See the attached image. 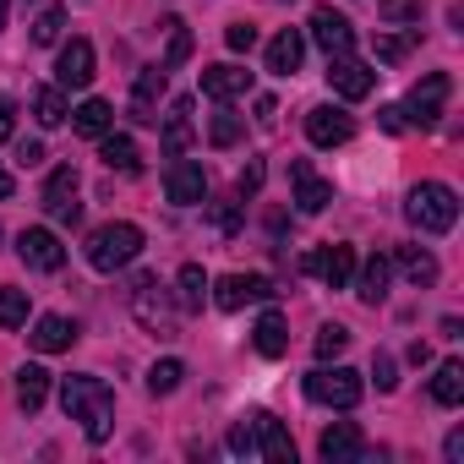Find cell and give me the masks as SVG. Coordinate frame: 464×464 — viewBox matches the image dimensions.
Returning <instances> with one entry per match:
<instances>
[{
    "instance_id": "cell-1",
    "label": "cell",
    "mask_w": 464,
    "mask_h": 464,
    "mask_svg": "<svg viewBox=\"0 0 464 464\" xmlns=\"http://www.w3.org/2000/svg\"><path fill=\"white\" fill-rule=\"evenodd\" d=\"M61 404H66V415L82 426L88 442H104V437H110V426H115V393H110L104 377H88V372L61 377Z\"/></svg>"
},
{
    "instance_id": "cell-2",
    "label": "cell",
    "mask_w": 464,
    "mask_h": 464,
    "mask_svg": "<svg viewBox=\"0 0 464 464\" xmlns=\"http://www.w3.org/2000/svg\"><path fill=\"white\" fill-rule=\"evenodd\" d=\"M404 218L420 229V236H448V229L459 224V191L442 186V180H420L404 202Z\"/></svg>"
},
{
    "instance_id": "cell-3",
    "label": "cell",
    "mask_w": 464,
    "mask_h": 464,
    "mask_svg": "<svg viewBox=\"0 0 464 464\" xmlns=\"http://www.w3.org/2000/svg\"><path fill=\"white\" fill-rule=\"evenodd\" d=\"M137 252H142V229L131 218H110V224H99L93 236H88V268H99V274L131 268Z\"/></svg>"
},
{
    "instance_id": "cell-4",
    "label": "cell",
    "mask_w": 464,
    "mask_h": 464,
    "mask_svg": "<svg viewBox=\"0 0 464 464\" xmlns=\"http://www.w3.org/2000/svg\"><path fill=\"white\" fill-rule=\"evenodd\" d=\"M361 393H366V382H361V372H350V366H317V372H306V399H312V404L355 410Z\"/></svg>"
},
{
    "instance_id": "cell-5",
    "label": "cell",
    "mask_w": 464,
    "mask_h": 464,
    "mask_svg": "<svg viewBox=\"0 0 464 464\" xmlns=\"http://www.w3.org/2000/svg\"><path fill=\"white\" fill-rule=\"evenodd\" d=\"M448 99H453V77H448V72L420 77V82L410 88V99L399 104V110H404V126H437L442 110H448Z\"/></svg>"
},
{
    "instance_id": "cell-6",
    "label": "cell",
    "mask_w": 464,
    "mask_h": 464,
    "mask_svg": "<svg viewBox=\"0 0 464 464\" xmlns=\"http://www.w3.org/2000/svg\"><path fill=\"white\" fill-rule=\"evenodd\" d=\"M213 290V306L218 312H241L246 301H274V285L263 279V274H224L218 285H208Z\"/></svg>"
},
{
    "instance_id": "cell-7",
    "label": "cell",
    "mask_w": 464,
    "mask_h": 464,
    "mask_svg": "<svg viewBox=\"0 0 464 464\" xmlns=\"http://www.w3.org/2000/svg\"><path fill=\"white\" fill-rule=\"evenodd\" d=\"M39 202L50 208V218H55V224H77V218H82V202H77V169H72V164L50 169V180H44V197H39Z\"/></svg>"
},
{
    "instance_id": "cell-8",
    "label": "cell",
    "mask_w": 464,
    "mask_h": 464,
    "mask_svg": "<svg viewBox=\"0 0 464 464\" xmlns=\"http://www.w3.org/2000/svg\"><path fill=\"white\" fill-rule=\"evenodd\" d=\"M17 257H23L34 274H55V268L66 263V246H61L55 229H23V236H17Z\"/></svg>"
},
{
    "instance_id": "cell-9",
    "label": "cell",
    "mask_w": 464,
    "mask_h": 464,
    "mask_svg": "<svg viewBox=\"0 0 464 464\" xmlns=\"http://www.w3.org/2000/svg\"><path fill=\"white\" fill-rule=\"evenodd\" d=\"M328 88L339 99H366L377 88V72L366 61H355V55H328Z\"/></svg>"
},
{
    "instance_id": "cell-10",
    "label": "cell",
    "mask_w": 464,
    "mask_h": 464,
    "mask_svg": "<svg viewBox=\"0 0 464 464\" xmlns=\"http://www.w3.org/2000/svg\"><path fill=\"white\" fill-rule=\"evenodd\" d=\"M306 137L317 148H339L355 137V115H344L339 104H317V110H306Z\"/></svg>"
},
{
    "instance_id": "cell-11",
    "label": "cell",
    "mask_w": 464,
    "mask_h": 464,
    "mask_svg": "<svg viewBox=\"0 0 464 464\" xmlns=\"http://www.w3.org/2000/svg\"><path fill=\"white\" fill-rule=\"evenodd\" d=\"M301 268H306V274H317L328 290H344V285L355 279V246H323V252L301 257Z\"/></svg>"
},
{
    "instance_id": "cell-12",
    "label": "cell",
    "mask_w": 464,
    "mask_h": 464,
    "mask_svg": "<svg viewBox=\"0 0 464 464\" xmlns=\"http://www.w3.org/2000/svg\"><path fill=\"white\" fill-rule=\"evenodd\" d=\"M88 82H93V44H88V39H72V44L61 50V61H55V88L82 93Z\"/></svg>"
},
{
    "instance_id": "cell-13",
    "label": "cell",
    "mask_w": 464,
    "mask_h": 464,
    "mask_svg": "<svg viewBox=\"0 0 464 464\" xmlns=\"http://www.w3.org/2000/svg\"><path fill=\"white\" fill-rule=\"evenodd\" d=\"M164 197H169L175 208H191V202H202V197H208V175H202V164H191V159H175V164L164 169Z\"/></svg>"
},
{
    "instance_id": "cell-14",
    "label": "cell",
    "mask_w": 464,
    "mask_h": 464,
    "mask_svg": "<svg viewBox=\"0 0 464 464\" xmlns=\"http://www.w3.org/2000/svg\"><path fill=\"white\" fill-rule=\"evenodd\" d=\"M317 453H323L328 464H355V459H366V437H361L355 420H334V426L317 437Z\"/></svg>"
},
{
    "instance_id": "cell-15",
    "label": "cell",
    "mask_w": 464,
    "mask_h": 464,
    "mask_svg": "<svg viewBox=\"0 0 464 464\" xmlns=\"http://www.w3.org/2000/svg\"><path fill=\"white\" fill-rule=\"evenodd\" d=\"M312 39H317L328 55H350V50H355V28H350V17L334 12V6H317V12H312Z\"/></svg>"
},
{
    "instance_id": "cell-16",
    "label": "cell",
    "mask_w": 464,
    "mask_h": 464,
    "mask_svg": "<svg viewBox=\"0 0 464 464\" xmlns=\"http://www.w3.org/2000/svg\"><path fill=\"white\" fill-rule=\"evenodd\" d=\"M131 312L142 317V328H153V334H175V317H169V306H164V295H159V279H137L131 285Z\"/></svg>"
},
{
    "instance_id": "cell-17",
    "label": "cell",
    "mask_w": 464,
    "mask_h": 464,
    "mask_svg": "<svg viewBox=\"0 0 464 464\" xmlns=\"http://www.w3.org/2000/svg\"><path fill=\"white\" fill-rule=\"evenodd\" d=\"M290 180H295V208H301V213H323V208L334 202V186L312 169V159H295V164H290Z\"/></svg>"
},
{
    "instance_id": "cell-18",
    "label": "cell",
    "mask_w": 464,
    "mask_h": 464,
    "mask_svg": "<svg viewBox=\"0 0 464 464\" xmlns=\"http://www.w3.org/2000/svg\"><path fill=\"white\" fill-rule=\"evenodd\" d=\"M252 431H257V453L274 464H295V442L285 431V420H274L268 410H252Z\"/></svg>"
},
{
    "instance_id": "cell-19",
    "label": "cell",
    "mask_w": 464,
    "mask_h": 464,
    "mask_svg": "<svg viewBox=\"0 0 464 464\" xmlns=\"http://www.w3.org/2000/svg\"><path fill=\"white\" fill-rule=\"evenodd\" d=\"M246 88H252V72H246V66H229V61H224V66H202V93L218 99V104L241 99Z\"/></svg>"
},
{
    "instance_id": "cell-20",
    "label": "cell",
    "mask_w": 464,
    "mask_h": 464,
    "mask_svg": "<svg viewBox=\"0 0 464 464\" xmlns=\"http://www.w3.org/2000/svg\"><path fill=\"white\" fill-rule=\"evenodd\" d=\"M263 61H268V72H274V77H295V72H301V61H306V39H301L295 28H285V34H274V39H268V55H263Z\"/></svg>"
},
{
    "instance_id": "cell-21",
    "label": "cell",
    "mask_w": 464,
    "mask_h": 464,
    "mask_svg": "<svg viewBox=\"0 0 464 464\" xmlns=\"http://www.w3.org/2000/svg\"><path fill=\"white\" fill-rule=\"evenodd\" d=\"M164 66H142L137 82H131V115L137 121H159V99H164Z\"/></svg>"
},
{
    "instance_id": "cell-22",
    "label": "cell",
    "mask_w": 464,
    "mask_h": 464,
    "mask_svg": "<svg viewBox=\"0 0 464 464\" xmlns=\"http://www.w3.org/2000/svg\"><path fill=\"white\" fill-rule=\"evenodd\" d=\"M34 350L39 355H61V350H72V339H77V323H66V317H55V312H44L39 323H34Z\"/></svg>"
},
{
    "instance_id": "cell-23",
    "label": "cell",
    "mask_w": 464,
    "mask_h": 464,
    "mask_svg": "<svg viewBox=\"0 0 464 464\" xmlns=\"http://www.w3.org/2000/svg\"><path fill=\"white\" fill-rule=\"evenodd\" d=\"M388 279H393V263L377 252V257H366V268H361L350 285H355V295H361L366 306H382V295H388Z\"/></svg>"
},
{
    "instance_id": "cell-24",
    "label": "cell",
    "mask_w": 464,
    "mask_h": 464,
    "mask_svg": "<svg viewBox=\"0 0 464 464\" xmlns=\"http://www.w3.org/2000/svg\"><path fill=\"white\" fill-rule=\"evenodd\" d=\"M186 148H191V99H175L169 115H164V153L180 159Z\"/></svg>"
},
{
    "instance_id": "cell-25",
    "label": "cell",
    "mask_w": 464,
    "mask_h": 464,
    "mask_svg": "<svg viewBox=\"0 0 464 464\" xmlns=\"http://www.w3.org/2000/svg\"><path fill=\"white\" fill-rule=\"evenodd\" d=\"M99 159H104L110 169H121V175H137V169H142L137 142H131V137H121V131H104V137H99Z\"/></svg>"
},
{
    "instance_id": "cell-26",
    "label": "cell",
    "mask_w": 464,
    "mask_h": 464,
    "mask_svg": "<svg viewBox=\"0 0 464 464\" xmlns=\"http://www.w3.org/2000/svg\"><path fill=\"white\" fill-rule=\"evenodd\" d=\"M66 115H72V110H66V88H55V82H50V88H34V121H39L44 131H55Z\"/></svg>"
},
{
    "instance_id": "cell-27",
    "label": "cell",
    "mask_w": 464,
    "mask_h": 464,
    "mask_svg": "<svg viewBox=\"0 0 464 464\" xmlns=\"http://www.w3.org/2000/svg\"><path fill=\"white\" fill-rule=\"evenodd\" d=\"M72 126H77L82 137H104V131L115 126V110H110L104 99H82V104L72 110Z\"/></svg>"
},
{
    "instance_id": "cell-28",
    "label": "cell",
    "mask_w": 464,
    "mask_h": 464,
    "mask_svg": "<svg viewBox=\"0 0 464 464\" xmlns=\"http://www.w3.org/2000/svg\"><path fill=\"white\" fill-rule=\"evenodd\" d=\"M252 344H257L263 355H285V350H290V328H285V317H279V312H263L257 328H252Z\"/></svg>"
},
{
    "instance_id": "cell-29",
    "label": "cell",
    "mask_w": 464,
    "mask_h": 464,
    "mask_svg": "<svg viewBox=\"0 0 464 464\" xmlns=\"http://www.w3.org/2000/svg\"><path fill=\"white\" fill-rule=\"evenodd\" d=\"M164 39H169V44H164V61H159V66H164V72L186 66V61H191V28H186L180 17H164Z\"/></svg>"
},
{
    "instance_id": "cell-30",
    "label": "cell",
    "mask_w": 464,
    "mask_h": 464,
    "mask_svg": "<svg viewBox=\"0 0 464 464\" xmlns=\"http://www.w3.org/2000/svg\"><path fill=\"white\" fill-rule=\"evenodd\" d=\"M399 268H404V279H410L415 290L437 285V257H431V252H420V246H399Z\"/></svg>"
},
{
    "instance_id": "cell-31",
    "label": "cell",
    "mask_w": 464,
    "mask_h": 464,
    "mask_svg": "<svg viewBox=\"0 0 464 464\" xmlns=\"http://www.w3.org/2000/svg\"><path fill=\"white\" fill-rule=\"evenodd\" d=\"M44 399H50V372H44V366H23V372H17V404L34 415Z\"/></svg>"
},
{
    "instance_id": "cell-32",
    "label": "cell",
    "mask_w": 464,
    "mask_h": 464,
    "mask_svg": "<svg viewBox=\"0 0 464 464\" xmlns=\"http://www.w3.org/2000/svg\"><path fill=\"white\" fill-rule=\"evenodd\" d=\"M431 399H437L442 410H453V404L464 399V366H459V361H442V366H437V377H431Z\"/></svg>"
},
{
    "instance_id": "cell-33",
    "label": "cell",
    "mask_w": 464,
    "mask_h": 464,
    "mask_svg": "<svg viewBox=\"0 0 464 464\" xmlns=\"http://www.w3.org/2000/svg\"><path fill=\"white\" fill-rule=\"evenodd\" d=\"M175 290H180V312H202V301H208V274H202L197 263H186L180 279H175Z\"/></svg>"
},
{
    "instance_id": "cell-34",
    "label": "cell",
    "mask_w": 464,
    "mask_h": 464,
    "mask_svg": "<svg viewBox=\"0 0 464 464\" xmlns=\"http://www.w3.org/2000/svg\"><path fill=\"white\" fill-rule=\"evenodd\" d=\"M180 377H186V366H180L175 355H169V361H153V372H148V393H159V399H164V393H175V388H180Z\"/></svg>"
},
{
    "instance_id": "cell-35",
    "label": "cell",
    "mask_w": 464,
    "mask_h": 464,
    "mask_svg": "<svg viewBox=\"0 0 464 464\" xmlns=\"http://www.w3.org/2000/svg\"><path fill=\"white\" fill-rule=\"evenodd\" d=\"M28 323V290H0V328H23Z\"/></svg>"
},
{
    "instance_id": "cell-36",
    "label": "cell",
    "mask_w": 464,
    "mask_h": 464,
    "mask_svg": "<svg viewBox=\"0 0 464 464\" xmlns=\"http://www.w3.org/2000/svg\"><path fill=\"white\" fill-rule=\"evenodd\" d=\"M61 28H66V6H44L34 23V44H61Z\"/></svg>"
},
{
    "instance_id": "cell-37",
    "label": "cell",
    "mask_w": 464,
    "mask_h": 464,
    "mask_svg": "<svg viewBox=\"0 0 464 464\" xmlns=\"http://www.w3.org/2000/svg\"><path fill=\"white\" fill-rule=\"evenodd\" d=\"M344 350H350V328L323 323V328H317V361H334V355H344Z\"/></svg>"
},
{
    "instance_id": "cell-38",
    "label": "cell",
    "mask_w": 464,
    "mask_h": 464,
    "mask_svg": "<svg viewBox=\"0 0 464 464\" xmlns=\"http://www.w3.org/2000/svg\"><path fill=\"white\" fill-rule=\"evenodd\" d=\"M377 17L404 28V23H420V0H377Z\"/></svg>"
},
{
    "instance_id": "cell-39",
    "label": "cell",
    "mask_w": 464,
    "mask_h": 464,
    "mask_svg": "<svg viewBox=\"0 0 464 464\" xmlns=\"http://www.w3.org/2000/svg\"><path fill=\"white\" fill-rule=\"evenodd\" d=\"M208 142H213V148H236V142H241V115H229V110H224V115H213Z\"/></svg>"
},
{
    "instance_id": "cell-40",
    "label": "cell",
    "mask_w": 464,
    "mask_h": 464,
    "mask_svg": "<svg viewBox=\"0 0 464 464\" xmlns=\"http://www.w3.org/2000/svg\"><path fill=\"white\" fill-rule=\"evenodd\" d=\"M213 229H218V236H241V202L236 197L213 202Z\"/></svg>"
},
{
    "instance_id": "cell-41",
    "label": "cell",
    "mask_w": 464,
    "mask_h": 464,
    "mask_svg": "<svg viewBox=\"0 0 464 464\" xmlns=\"http://www.w3.org/2000/svg\"><path fill=\"white\" fill-rule=\"evenodd\" d=\"M229 453H241V459H252V453H257V431H252V415L229 426Z\"/></svg>"
},
{
    "instance_id": "cell-42",
    "label": "cell",
    "mask_w": 464,
    "mask_h": 464,
    "mask_svg": "<svg viewBox=\"0 0 464 464\" xmlns=\"http://www.w3.org/2000/svg\"><path fill=\"white\" fill-rule=\"evenodd\" d=\"M224 44L236 50V55H246V50H257V28H252V23H229V28H224Z\"/></svg>"
},
{
    "instance_id": "cell-43",
    "label": "cell",
    "mask_w": 464,
    "mask_h": 464,
    "mask_svg": "<svg viewBox=\"0 0 464 464\" xmlns=\"http://www.w3.org/2000/svg\"><path fill=\"white\" fill-rule=\"evenodd\" d=\"M372 377H377V388H382V393H393V388H399V366H393V355H382V350H377Z\"/></svg>"
},
{
    "instance_id": "cell-44",
    "label": "cell",
    "mask_w": 464,
    "mask_h": 464,
    "mask_svg": "<svg viewBox=\"0 0 464 464\" xmlns=\"http://www.w3.org/2000/svg\"><path fill=\"white\" fill-rule=\"evenodd\" d=\"M236 191H241V197H257V191H263V159H252V164L241 169V180H236Z\"/></svg>"
},
{
    "instance_id": "cell-45",
    "label": "cell",
    "mask_w": 464,
    "mask_h": 464,
    "mask_svg": "<svg viewBox=\"0 0 464 464\" xmlns=\"http://www.w3.org/2000/svg\"><path fill=\"white\" fill-rule=\"evenodd\" d=\"M410 55V39H377V61H388V66H399Z\"/></svg>"
},
{
    "instance_id": "cell-46",
    "label": "cell",
    "mask_w": 464,
    "mask_h": 464,
    "mask_svg": "<svg viewBox=\"0 0 464 464\" xmlns=\"http://www.w3.org/2000/svg\"><path fill=\"white\" fill-rule=\"evenodd\" d=\"M12 131H17V104L0 99V142H12Z\"/></svg>"
},
{
    "instance_id": "cell-47",
    "label": "cell",
    "mask_w": 464,
    "mask_h": 464,
    "mask_svg": "<svg viewBox=\"0 0 464 464\" xmlns=\"http://www.w3.org/2000/svg\"><path fill=\"white\" fill-rule=\"evenodd\" d=\"M17 164H23V169H39V164H44V142H23V148H17Z\"/></svg>"
},
{
    "instance_id": "cell-48",
    "label": "cell",
    "mask_w": 464,
    "mask_h": 464,
    "mask_svg": "<svg viewBox=\"0 0 464 464\" xmlns=\"http://www.w3.org/2000/svg\"><path fill=\"white\" fill-rule=\"evenodd\" d=\"M377 121H382V131H404V110H399V104L377 110Z\"/></svg>"
},
{
    "instance_id": "cell-49",
    "label": "cell",
    "mask_w": 464,
    "mask_h": 464,
    "mask_svg": "<svg viewBox=\"0 0 464 464\" xmlns=\"http://www.w3.org/2000/svg\"><path fill=\"white\" fill-rule=\"evenodd\" d=\"M274 115H279V104H274V99H257V121L274 126Z\"/></svg>"
},
{
    "instance_id": "cell-50",
    "label": "cell",
    "mask_w": 464,
    "mask_h": 464,
    "mask_svg": "<svg viewBox=\"0 0 464 464\" xmlns=\"http://www.w3.org/2000/svg\"><path fill=\"white\" fill-rule=\"evenodd\" d=\"M448 459H464V431H448Z\"/></svg>"
},
{
    "instance_id": "cell-51",
    "label": "cell",
    "mask_w": 464,
    "mask_h": 464,
    "mask_svg": "<svg viewBox=\"0 0 464 464\" xmlns=\"http://www.w3.org/2000/svg\"><path fill=\"white\" fill-rule=\"evenodd\" d=\"M12 197V175H6V164H0V202Z\"/></svg>"
},
{
    "instance_id": "cell-52",
    "label": "cell",
    "mask_w": 464,
    "mask_h": 464,
    "mask_svg": "<svg viewBox=\"0 0 464 464\" xmlns=\"http://www.w3.org/2000/svg\"><path fill=\"white\" fill-rule=\"evenodd\" d=\"M0 28H6V0H0Z\"/></svg>"
}]
</instances>
